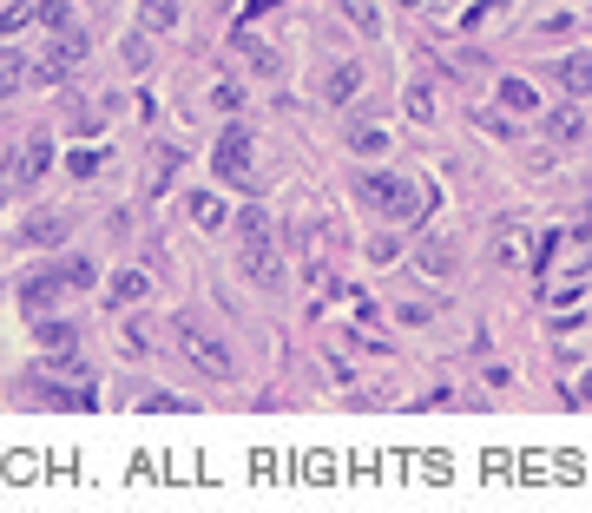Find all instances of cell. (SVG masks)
Returning <instances> with one entry per match:
<instances>
[{
	"label": "cell",
	"instance_id": "1",
	"mask_svg": "<svg viewBox=\"0 0 592 513\" xmlns=\"http://www.w3.org/2000/svg\"><path fill=\"white\" fill-rule=\"evenodd\" d=\"M237 250H244V277L270 290V283H277V244H270L264 211H244V218H237Z\"/></svg>",
	"mask_w": 592,
	"mask_h": 513
},
{
	"label": "cell",
	"instance_id": "2",
	"mask_svg": "<svg viewBox=\"0 0 592 513\" xmlns=\"http://www.w3.org/2000/svg\"><path fill=\"white\" fill-rule=\"evenodd\" d=\"M178 349H185V362L198 375H211V382H231L237 375V356L224 349V336H211V329H198V323H178Z\"/></svg>",
	"mask_w": 592,
	"mask_h": 513
},
{
	"label": "cell",
	"instance_id": "3",
	"mask_svg": "<svg viewBox=\"0 0 592 513\" xmlns=\"http://www.w3.org/2000/svg\"><path fill=\"white\" fill-rule=\"evenodd\" d=\"M356 191H362L369 211H389V218H415V211H421V191L408 185V178H395V171H369Z\"/></svg>",
	"mask_w": 592,
	"mask_h": 513
},
{
	"label": "cell",
	"instance_id": "4",
	"mask_svg": "<svg viewBox=\"0 0 592 513\" xmlns=\"http://www.w3.org/2000/svg\"><path fill=\"white\" fill-rule=\"evenodd\" d=\"M211 165H218L224 185L257 191V165H250V125H224V139H218V152H211Z\"/></svg>",
	"mask_w": 592,
	"mask_h": 513
},
{
	"label": "cell",
	"instance_id": "5",
	"mask_svg": "<svg viewBox=\"0 0 592 513\" xmlns=\"http://www.w3.org/2000/svg\"><path fill=\"white\" fill-rule=\"evenodd\" d=\"M79 60H86V33H79V27H60V33H53V47H47V60L33 66V79H47V86H60V79L73 73Z\"/></svg>",
	"mask_w": 592,
	"mask_h": 513
},
{
	"label": "cell",
	"instance_id": "6",
	"mask_svg": "<svg viewBox=\"0 0 592 513\" xmlns=\"http://www.w3.org/2000/svg\"><path fill=\"white\" fill-rule=\"evenodd\" d=\"M47 171H53V132L33 125L27 139H20V152H14V185H40Z\"/></svg>",
	"mask_w": 592,
	"mask_h": 513
},
{
	"label": "cell",
	"instance_id": "7",
	"mask_svg": "<svg viewBox=\"0 0 592 513\" xmlns=\"http://www.w3.org/2000/svg\"><path fill=\"white\" fill-rule=\"evenodd\" d=\"M415 264H421V277L448 283V277H454V264H461V250H454V237H448V231H428V237H421V250H415Z\"/></svg>",
	"mask_w": 592,
	"mask_h": 513
},
{
	"label": "cell",
	"instance_id": "8",
	"mask_svg": "<svg viewBox=\"0 0 592 513\" xmlns=\"http://www.w3.org/2000/svg\"><path fill=\"white\" fill-rule=\"evenodd\" d=\"M60 290H66L60 270H33V277L20 283V310H27V316H47L53 303H60Z\"/></svg>",
	"mask_w": 592,
	"mask_h": 513
},
{
	"label": "cell",
	"instance_id": "9",
	"mask_svg": "<svg viewBox=\"0 0 592 513\" xmlns=\"http://www.w3.org/2000/svg\"><path fill=\"white\" fill-rule=\"evenodd\" d=\"M33 323H40L33 336H40V349H47V356H73V349H79V329H73V323H60V316H33Z\"/></svg>",
	"mask_w": 592,
	"mask_h": 513
},
{
	"label": "cell",
	"instance_id": "10",
	"mask_svg": "<svg viewBox=\"0 0 592 513\" xmlns=\"http://www.w3.org/2000/svg\"><path fill=\"white\" fill-rule=\"evenodd\" d=\"M106 296H112V310H132V303H145V296H152V277H145V270H119Z\"/></svg>",
	"mask_w": 592,
	"mask_h": 513
},
{
	"label": "cell",
	"instance_id": "11",
	"mask_svg": "<svg viewBox=\"0 0 592 513\" xmlns=\"http://www.w3.org/2000/svg\"><path fill=\"white\" fill-rule=\"evenodd\" d=\"M20 237H27L33 250H53V244L66 237V218H60V211H33V218H27V231H20Z\"/></svg>",
	"mask_w": 592,
	"mask_h": 513
},
{
	"label": "cell",
	"instance_id": "12",
	"mask_svg": "<svg viewBox=\"0 0 592 513\" xmlns=\"http://www.w3.org/2000/svg\"><path fill=\"white\" fill-rule=\"evenodd\" d=\"M553 79H560L566 93H592V60H586V53H573V60L553 66Z\"/></svg>",
	"mask_w": 592,
	"mask_h": 513
},
{
	"label": "cell",
	"instance_id": "13",
	"mask_svg": "<svg viewBox=\"0 0 592 513\" xmlns=\"http://www.w3.org/2000/svg\"><path fill=\"white\" fill-rule=\"evenodd\" d=\"M356 86H362V66H349V60H343V66H336V73L323 79V99H336V106H343V99L356 93Z\"/></svg>",
	"mask_w": 592,
	"mask_h": 513
},
{
	"label": "cell",
	"instance_id": "14",
	"mask_svg": "<svg viewBox=\"0 0 592 513\" xmlns=\"http://www.w3.org/2000/svg\"><path fill=\"white\" fill-rule=\"evenodd\" d=\"M20 79H27V60H20L14 47H0V99H14Z\"/></svg>",
	"mask_w": 592,
	"mask_h": 513
},
{
	"label": "cell",
	"instance_id": "15",
	"mask_svg": "<svg viewBox=\"0 0 592 513\" xmlns=\"http://www.w3.org/2000/svg\"><path fill=\"white\" fill-rule=\"evenodd\" d=\"M500 106H507V112H533V106H540V93H533L527 79H500Z\"/></svg>",
	"mask_w": 592,
	"mask_h": 513
},
{
	"label": "cell",
	"instance_id": "16",
	"mask_svg": "<svg viewBox=\"0 0 592 513\" xmlns=\"http://www.w3.org/2000/svg\"><path fill=\"white\" fill-rule=\"evenodd\" d=\"M139 20H145V33H165L178 20V0H139Z\"/></svg>",
	"mask_w": 592,
	"mask_h": 513
},
{
	"label": "cell",
	"instance_id": "17",
	"mask_svg": "<svg viewBox=\"0 0 592 513\" xmlns=\"http://www.w3.org/2000/svg\"><path fill=\"white\" fill-rule=\"evenodd\" d=\"M33 20L47 33H60V27H73V7H66V0H33Z\"/></svg>",
	"mask_w": 592,
	"mask_h": 513
},
{
	"label": "cell",
	"instance_id": "18",
	"mask_svg": "<svg viewBox=\"0 0 592 513\" xmlns=\"http://www.w3.org/2000/svg\"><path fill=\"white\" fill-rule=\"evenodd\" d=\"M191 218H198L204 231H218V224H224V198H211V191H191Z\"/></svg>",
	"mask_w": 592,
	"mask_h": 513
},
{
	"label": "cell",
	"instance_id": "19",
	"mask_svg": "<svg viewBox=\"0 0 592 513\" xmlns=\"http://www.w3.org/2000/svg\"><path fill=\"white\" fill-rule=\"evenodd\" d=\"M546 132H553V139H560V145H573L579 132H586V119H579L573 106H560V112H553V119H546Z\"/></svg>",
	"mask_w": 592,
	"mask_h": 513
},
{
	"label": "cell",
	"instance_id": "20",
	"mask_svg": "<svg viewBox=\"0 0 592 513\" xmlns=\"http://www.w3.org/2000/svg\"><path fill=\"white\" fill-rule=\"evenodd\" d=\"M349 145H356L362 158H375V152H389V132H382V125H356V132H349Z\"/></svg>",
	"mask_w": 592,
	"mask_h": 513
},
{
	"label": "cell",
	"instance_id": "21",
	"mask_svg": "<svg viewBox=\"0 0 592 513\" xmlns=\"http://www.w3.org/2000/svg\"><path fill=\"white\" fill-rule=\"evenodd\" d=\"M369 257H375V264H395V257H402V237H395V231L369 237Z\"/></svg>",
	"mask_w": 592,
	"mask_h": 513
},
{
	"label": "cell",
	"instance_id": "22",
	"mask_svg": "<svg viewBox=\"0 0 592 513\" xmlns=\"http://www.w3.org/2000/svg\"><path fill=\"white\" fill-rule=\"evenodd\" d=\"M27 20H33V7H27V0H7V7H0V33H20Z\"/></svg>",
	"mask_w": 592,
	"mask_h": 513
},
{
	"label": "cell",
	"instance_id": "23",
	"mask_svg": "<svg viewBox=\"0 0 592 513\" xmlns=\"http://www.w3.org/2000/svg\"><path fill=\"white\" fill-rule=\"evenodd\" d=\"M60 277H66V290H86V283H93V264H86V257H66Z\"/></svg>",
	"mask_w": 592,
	"mask_h": 513
},
{
	"label": "cell",
	"instance_id": "24",
	"mask_svg": "<svg viewBox=\"0 0 592 513\" xmlns=\"http://www.w3.org/2000/svg\"><path fill=\"white\" fill-rule=\"evenodd\" d=\"M408 119H435V93L428 86H408Z\"/></svg>",
	"mask_w": 592,
	"mask_h": 513
},
{
	"label": "cell",
	"instance_id": "25",
	"mask_svg": "<svg viewBox=\"0 0 592 513\" xmlns=\"http://www.w3.org/2000/svg\"><path fill=\"white\" fill-rule=\"evenodd\" d=\"M343 14L356 20L362 33H375V27H382V20H375V7H369V0H343Z\"/></svg>",
	"mask_w": 592,
	"mask_h": 513
},
{
	"label": "cell",
	"instance_id": "26",
	"mask_svg": "<svg viewBox=\"0 0 592 513\" xmlns=\"http://www.w3.org/2000/svg\"><path fill=\"white\" fill-rule=\"evenodd\" d=\"M145 349H152V336H145V329L132 323V329H125V356H145Z\"/></svg>",
	"mask_w": 592,
	"mask_h": 513
},
{
	"label": "cell",
	"instance_id": "27",
	"mask_svg": "<svg viewBox=\"0 0 592 513\" xmlns=\"http://www.w3.org/2000/svg\"><path fill=\"white\" fill-rule=\"evenodd\" d=\"M99 171V152H73V178H93Z\"/></svg>",
	"mask_w": 592,
	"mask_h": 513
},
{
	"label": "cell",
	"instance_id": "28",
	"mask_svg": "<svg viewBox=\"0 0 592 513\" xmlns=\"http://www.w3.org/2000/svg\"><path fill=\"white\" fill-rule=\"evenodd\" d=\"M579 402H592V375H586V382H579Z\"/></svg>",
	"mask_w": 592,
	"mask_h": 513
},
{
	"label": "cell",
	"instance_id": "29",
	"mask_svg": "<svg viewBox=\"0 0 592 513\" xmlns=\"http://www.w3.org/2000/svg\"><path fill=\"white\" fill-rule=\"evenodd\" d=\"M264 7H270V0H250V14H264Z\"/></svg>",
	"mask_w": 592,
	"mask_h": 513
},
{
	"label": "cell",
	"instance_id": "30",
	"mask_svg": "<svg viewBox=\"0 0 592 513\" xmlns=\"http://www.w3.org/2000/svg\"><path fill=\"white\" fill-rule=\"evenodd\" d=\"M0 204H7V171H0Z\"/></svg>",
	"mask_w": 592,
	"mask_h": 513
}]
</instances>
